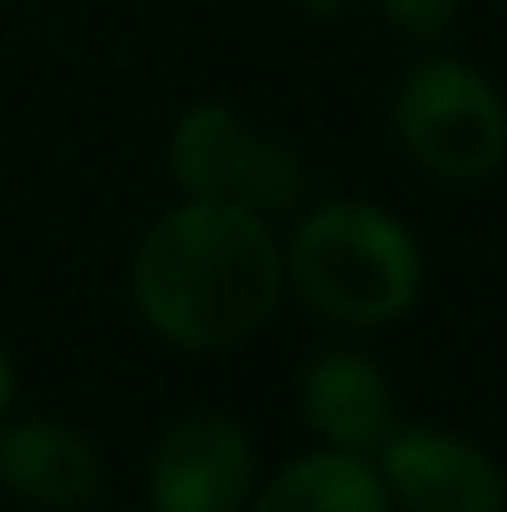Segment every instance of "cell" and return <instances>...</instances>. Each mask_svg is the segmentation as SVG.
I'll use <instances>...</instances> for the list:
<instances>
[{
  "label": "cell",
  "instance_id": "obj_5",
  "mask_svg": "<svg viewBox=\"0 0 507 512\" xmlns=\"http://www.w3.org/2000/svg\"><path fill=\"white\" fill-rule=\"evenodd\" d=\"M259 478L249 428L219 408H189L150 443L145 512H249Z\"/></svg>",
  "mask_w": 507,
  "mask_h": 512
},
{
  "label": "cell",
  "instance_id": "obj_10",
  "mask_svg": "<svg viewBox=\"0 0 507 512\" xmlns=\"http://www.w3.org/2000/svg\"><path fill=\"white\" fill-rule=\"evenodd\" d=\"M373 5H378V15H383L398 35H408V40H418V45L443 40V35L453 30L458 10H463V0H373Z\"/></svg>",
  "mask_w": 507,
  "mask_h": 512
},
{
  "label": "cell",
  "instance_id": "obj_4",
  "mask_svg": "<svg viewBox=\"0 0 507 512\" xmlns=\"http://www.w3.org/2000/svg\"><path fill=\"white\" fill-rule=\"evenodd\" d=\"M403 155L443 184H478L507 160L503 90L463 55H423L393 90Z\"/></svg>",
  "mask_w": 507,
  "mask_h": 512
},
{
  "label": "cell",
  "instance_id": "obj_6",
  "mask_svg": "<svg viewBox=\"0 0 507 512\" xmlns=\"http://www.w3.org/2000/svg\"><path fill=\"white\" fill-rule=\"evenodd\" d=\"M373 468L398 512H507L503 463L438 423H393Z\"/></svg>",
  "mask_w": 507,
  "mask_h": 512
},
{
  "label": "cell",
  "instance_id": "obj_12",
  "mask_svg": "<svg viewBox=\"0 0 507 512\" xmlns=\"http://www.w3.org/2000/svg\"><path fill=\"white\" fill-rule=\"evenodd\" d=\"M299 10H309V15H338L348 0H294Z\"/></svg>",
  "mask_w": 507,
  "mask_h": 512
},
{
  "label": "cell",
  "instance_id": "obj_2",
  "mask_svg": "<svg viewBox=\"0 0 507 512\" xmlns=\"http://www.w3.org/2000/svg\"><path fill=\"white\" fill-rule=\"evenodd\" d=\"M279 239L289 299L334 329H388L423 294V244L388 204L319 199Z\"/></svg>",
  "mask_w": 507,
  "mask_h": 512
},
{
  "label": "cell",
  "instance_id": "obj_9",
  "mask_svg": "<svg viewBox=\"0 0 507 512\" xmlns=\"http://www.w3.org/2000/svg\"><path fill=\"white\" fill-rule=\"evenodd\" d=\"M249 512H398L373 453H348V448H304L274 473L259 478Z\"/></svg>",
  "mask_w": 507,
  "mask_h": 512
},
{
  "label": "cell",
  "instance_id": "obj_7",
  "mask_svg": "<svg viewBox=\"0 0 507 512\" xmlns=\"http://www.w3.org/2000/svg\"><path fill=\"white\" fill-rule=\"evenodd\" d=\"M0 488L35 512H85L105 488V458L90 433L55 413H5Z\"/></svg>",
  "mask_w": 507,
  "mask_h": 512
},
{
  "label": "cell",
  "instance_id": "obj_13",
  "mask_svg": "<svg viewBox=\"0 0 507 512\" xmlns=\"http://www.w3.org/2000/svg\"><path fill=\"white\" fill-rule=\"evenodd\" d=\"M498 5H507V0H498Z\"/></svg>",
  "mask_w": 507,
  "mask_h": 512
},
{
  "label": "cell",
  "instance_id": "obj_1",
  "mask_svg": "<svg viewBox=\"0 0 507 512\" xmlns=\"http://www.w3.org/2000/svg\"><path fill=\"white\" fill-rule=\"evenodd\" d=\"M284 299V239L279 224L254 209L179 199L135 239L130 304L140 324L179 353L254 343Z\"/></svg>",
  "mask_w": 507,
  "mask_h": 512
},
{
  "label": "cell",
  "instance_id": "obj_11",
  "mask_svg": "<svg viewBox=\"0 0 507 512\" xmlns=\"http://www.w3.org/2000/svg\"><path fill=\"white\" fill-rule=\"evenodd\" d=\"M15 388H20V373H15V353L10 343L0 339V418L15 408Z\"/></svg>",
  "mask_w": 507,
  "mask_h": 512
},
{
  "label": "cell",
  "instance_id": "obj_8",
  "mask_svg": "<svg viewBox=\"0 0 507 512\" xmlns=\"http://www.w3.org/2000/svg\"><path fill=\"white\" fill-rule=\"evenodd\" d=\"M294 413L324 448L373 453L398 423L388 373L358 348H324L294 378Z\"/></svg>",
  "mask_w": 507,
  "mask_h": 512
},
{
  "label": "cell",
  "instance_id": "obj_3",
  "mask_svg": "<svg viewBox=\"0 0 507 512\" xmlns=\"http://www.w3.org/2000/svg\"><path fill=\"white\" fill-rule=\"evenodd\" d=\"M169 179L179 199H219L254 209L264 219H294L309 204V165L304 155L259 125H249L224 100L184 105L169 125L165 145Z\"/></svg>",
  "mask_w": 507,
  "mask_h": 512
}]
</instances>
